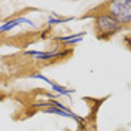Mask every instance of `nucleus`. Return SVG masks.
Masks as SVG:
<instances>
[{
    "mask_svg": "<svg viewBox=\"0 0 131 131\" xmlns=\"http://www.w3.org/2000/svg\"><path fill=\"white\" fill-rule=\"evenodd\" d=\"M95 31L98 33L100 37H110L116 34L118 31L122 30V25L119 24L116 19H113L112 16H109L107 14L104 15H98L95 18Z\"/></svg>",
    "mask_w": 131,
    "mask_h": 131,
    "instance_id": "2",
    "label": "nucleus"
},
{
    "mask_svg": "<svg viewBox=\"0 0 131 131\" xmlns=\"http://www.w3.org/2000/svg\"><path fill=\"white\" fill-rule=\"evenodd\" d=\"M107 15L116 19L119 24L128 25L131 21V2L130 0H116L109 3Z\"/></svg>",
    "mask_w": 131,
    "mask_h": 131,
    "instance_id": "1",
    "label": "nucleus"
}]
</instances>
